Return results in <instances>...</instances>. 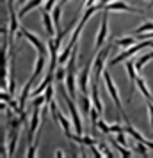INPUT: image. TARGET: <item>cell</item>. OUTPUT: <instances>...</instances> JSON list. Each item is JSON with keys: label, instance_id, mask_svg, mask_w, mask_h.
<instances>
[{"label": "cell", "instance_id": "cell-1", "mask_svg": "<svg viewBox=\"0 0 153 158\" xmlns=\"http://www.w3.org/2000/svg\"><path fill=\"white\" fill-rule=\"evenodd\" d=\"M103 84H105V89H107V93H109L110 100L114 101V105H116L117 112L125 117V121H128V117H126V114H125L123 110V105H121V100H119V93H117V87L116 84H114V80H112V77H110L109 69H103Z\"/></svg>", "mask_w": 153, "mask_h": 158}, {"label": "cell", "instance_id": "cell-2", "mask_svg": "<svg viewBox=\"0 0 153 158\" xmlns=\"http://www.w3.org/2000/svg\"><path fill=\"white\" fill-rule=\"evenodd\" d=\"M110 48H112V43H107V46H103L102 50L96 52V59L93 60V71H95V82H100V77L103 75V66H105V60L110 55Z\"/></svg>", "mask_w": 153, "mask_h": 158}, {"label": "cell", "instance_id": "cell-3", "mask_svg": "<svg viewBox=\"0 0 153 158\" xmlns=\"http://www.w3.org/2000/svg\"><path fill=\"white\" fill-rule=\"evenodd\" d=\"M146 46H151V41H141V43H135V44H132V46H128V50H125L123 53H119L117 57L114 59H110V62L109 66H116L119 64V62H123V60H126V59H130L134 53H137V52H141L142 48H146Z\"/></svg>", "mask_w": 153, "mask_h": 158}, {"label": "cell", "instance_id": "cell-4", "mask_svg": "<svg viewBox=\"0 0 153 158\" xmlns=\"http://www.w3.org/2000/svg\"><path fill=\"white\" fill-rule=\"evenodd\" d=\"M7 9H9V43H15V37L18 36V30H20V23H18V18L20 16L16 15L15 7H13V0H7Z\"/></svg>", "mask_w": 153, "mask_h": 158}, {"label": "cell", "instance_id": "cell-5", "mask_svg": "<svg viewBox=\"0 0 153 158\" xmlns=\"http://www.w3.org/2000/svg\"><path fill=\"white\" fill-rule=\"evenodd\" d=\"M25 37V39H27V41H29L30 44H32V46H34V48H36L37 50V53H43V55H46V48H48V46H46V48H45V44H43V41H41V39H39V37L36 36V34H32V32H30V30H27L25 29V27H20V30H18V37Z\"/></svg>", "mask_w": 153, "mask_h": 158}, {"label": "cell", "instance_id": "cell-6", "mask_svg": "<svg viewBox=\"0 0 153 158\" xmlns=\"http://www.w3.org/2000/svg\"><path fill=\"white\" fill-rule=\"evenodd\" d=\"M103 11H126V13H137V15H144V11L139 7H134V6H130V4H126V2H123V0H112V2H109L105 7H103Z\"/></svg>", "mask_w": 153, "mask_h": 158}, {"label": "cell", "instance_id": "cell-7", "mask_svg": "<svg viewBox=\"0 0 153 158\" xmlns=\"http://www.w3.org/2000/svg\"><path fill=\"white\" fill-rule=\"evenodd\" d=\"M109 34V11H103V18L100 23V30L96 34V44H95V52H98L105 43V37Z\"/></svg>", "mask_w": 153, "mask_h": 158}, {"label": "cell", "instance_id": "cell-8", "mask_svg": "<svg viewBox=\"0 0 153 158\" xmlns=\"http://www.w3.org/2000/svg\"><path fill=\"white\" fill-rule=\"evenodd\" d=\"M91 66H93V60H89L87 64H86V68H84V69L80 71V75H79V87H80V93H82V94H87V93H89L87 84H91V82H89Z\"/></svg>", "mask_w": 153, "mask_h": 158}, {"label": "cell", "instance_id": "cell-9", "mask_svg": "<svg viewBox=\"0 0 153 158\" xmlns=\"http://www.w3.org/2000/svg\"><path fill=\"white\" fill-rule=\"evenodd\" d=\"M41 114H43V110H39V107H34V110H32V121H30V124H29V146L32 144V139H34L36 130L39 128Z\"/></svg>", "mask_w": 153, "mask_h": 158}, {"label": "cell", "instance_id": "cell-10", "mask_svg": "<svg viewBox=\"0 0 153 158\" xmlns=\"http://www.w3.org/2000/svg\"><path fill=\"white\" fill-rule=\"evenodd\" d=\"M41 18H43V25H45V30L50 37H53L57 34V29H55V23H53V18L50 16V11H41Z\"/></svg>", "mask_w": 153, "mask_h": 158}, {"label": "cell", "instance_id": "cell-11", "mask_svg": "<svg viewBox=\"0 0 153 158\" xmlns=\"http://www.w3.org/2000/svg\"><path fill=\"white\" fill-rule=\"evenodd\" d=\"M66 89L73 100H77V75H75V71H66Z\"/></svg>", "mask_w": 153, "mask_h": 158}, {"label": "cell", "instance_id": "cell-12", "mask_svg": "<svg viewBox=\"0 0 153 158\" xmlns=\"http://www.w3.org/2000/svg\"><path fill=\"white\" fill-rule=\"evenodd\" d=\"M126 73H128V78H130V100L132 94H134V89H135V82H137V77H135V62L126 59Z\"/></svg>", "mask_w": 153, "mask_h": 158}, {"label": "cell", "instance_id": "cell-13", "mask_svg": "<svg viewBox=\"0 0 153 158\" xmlns=\"http://www.w3.org/2000/svg\"><path fill=\"white\" fill-rule=\"evenodd\" d=\"M43 4V0H27L25 4L22 6V9L18 11V16L20 18H23V16H27L30 13V11H34V9H37L39 6Z\"/></svg>", "mask_w": 153, "mask_h": 158}, {"label": "cell", "instance_id": "cell-14", "mask_svg": "<svg viewBox=\"0 0 153 158\" xmlns=\"http://www.w3.org/2000/svg\"><path fill=\"white\" fill-rule=\"evenodd\" d=\"M45 62H46V55H43V53H37V60H36V66H34V73H32V77H30V80L34 82V80L43 73V68H45Z\"/></svg>", "mask_w": 153, "mask_h": 158}, {"label": "cell", "instance_id": "cell-15", "mask_svg": "<svg viewBox=\"0 0 153 158\" xmlns=\"http://www.w3.org/2000/svg\"><path fill=\"white\" fill-rule=\"evenodd\" d=\"M61 9H62V2H61V4H55V7L52 9V18H53V23H55L57 34L62 32V30H61Z\"/></svg>", "mask_w": 153, "mask_h": 158}, {"label": "cell", "instance_id": "cell-16", "mask_svg": "<svg viewBox=\"0 0 153 158\" xmlns=\"http://www.w3.org/2000/svg\"><path fill=\"white\" fill-rule=\"evenodd\" d=\"M91 100L93 98H89V94H82L80 96V108H82V114L89 115V112H91Z\"/></svg>", "mask_w": 153, "mask_h": 158}, {"label": "cell", "instance_id": "cell-17", "mask_svg": "<svg viewBox=\"0 0 153 158\" xmlns=\"http://www.w3.org/2000/svg\"><path fill=\"white\" fill-rule=\"evenodd\" d=\"M135 85L139 87V91L144 94V98L146 100H153V96H151V93H150V89L146 87V82H144V78H141V77H137V82H135Z\"/></svg>", "mask_w": 153, "mask_h": 158}, {"label": "cell", "instance_id": "cell-18", "mask_svg": "<svg viewBox=\"0 0 153 158\" xmlns=\"http://www.w3.org/2000/svg\"><path fill=\"white\" fill-rule=\"evenodd\" d=\"M139 39L135 36H128V37H121V39H116V43L119 44V46H123V48H128V46H132V44H135Z\"/></svg>", "mask_w": 153, "mask_h": 158}, {"label": "cell", "instance_id": "cell-19", "mask_svg": "<svg viewBox=\"0 0 153 158\" xmlns=\"http://www.w3.org/2000/svg\"><path fill=\"white\" fill-rule=\"evenodd\" d=\"M112 146L116 148L117 153H121V156H132V151H134V149H128V148H125L123 144H121V142H117L116 139L112 140Z\"/></svg>", "mask_w": 153, "mask_h": 158}, {"label": "cell", "instance_id": "cell-20", "mask_svg": "<svg viewBox=\"0 0 153 158\" xmlns=\"http://www.w3.org/2000/svg\"><path fill=\"white\" fill-rule=\"evenodd\" d=\"M57 121L61 123V126H62V130H64V133H70V131H71V123L68 121V119H66L64 115H62V112H59L57 114Z\"/></svg>", "mask_w": 153, "mask_h": 158}, {"label": "cell", "instance_id": "cell-21", "mask_svg": "<svg viewBox=\"0 0 153 158\" xmlns=\"http://www.w3.org/2000/svg\"><path fill=\"white\" fill-rule=\"evenodd\" d=\"M151 59H153V52H150V53L142 55L141 59H137V60H135V69H137V71H141V69L144 68L146 62H148V60H151Z\"/></svg>", "mask_w": 153, "mask_h": 158}, {"label": "cell", "instance_id": "cell-22", "mask_svg": "<svg viewBox=\"0 0 153 158\" xmlns=\"http://www.w3.org/2000/svg\"><path fill=\"white\" fill-rule=\"evenodd\" d=\"M150 30H153V22H144L141 27H135L132 34L137 36V34H142V32H150Z\"/></svg>", "mask_w": 153, "mask_h": 158}, {"label": "cell", "instance_id": "cell-23", "mask_svg": "<svg viewBox=\"0 0 153 158\" xmlns=\"http://www.w3.org/2000/svg\"><path fill=\"white\" fill-rule=\"evenodd\" d=\"M132 149L135 151V153H139V155H142V156H148V149H150V148H148L144 142H139V140H137L135 146H134Z\"/></svg>", "mask_w": 153, "mask_h": 158}, {"label": "cell", "instance_id": "cell-24", "mask_svg": "<svg viewBox=\"0 0 153 158\" xmlns=\"http://www.w3.org/2000/svg\"><path fill=\"white\" fill-rule=\"evenodd\" d=\"M53 94H55V91H53V84H50V85L46 87V91H45V98H46V103H45V105H50L52 101H53Z\"/></svg>", "mask_w": 153, "mask_h": 158}, {"label": "cell", "instance_id": "cell-25", "mask_svg": "<svg viewBox=\"0 0 153 158\" xmlns=\"http://www.w3.org/2000/svg\"><path fill=\"white\" fill-rule=\"evenodd\" d=\"M96 128L100 130L102 133H112V131H110V124H107V123L102 121V119H98V123H96Z\"/></svg>", "mask_w": 153, "mask_h": 158}, {"label": "cell", "instance_id": "cell-26", "mask_svg": "<svg viewBox=\"0 0 153 158\" xmlns=\"http://www.w3.org/2000/svg\"><path fill=\"white\" fill-rule=\"evenodd\" d=\"M55 82H57V84H62V82H64V66L62 64L55 69Z\"/></svg>", "mask_w": 153, "mask_h": 158}, {"label": "cell", "instance_id": "cell-27", "mask_svg": "<svg viewBox=\"0 0 153 158\" xmlns=\"http://www.w3.org/2000/svg\"><path fill=\"white\" fill-rule=\"evenodd\" d=\"M146 108H148V115H150V123H151V133H153V101L151 100H148Z\"/></svg>", "mask_w": 153, "mask_h": 158}, {"label": "cell", "instance_id": "cell-28", "mask_svg": "<svg viewBox=\"0 0 153 158\" xmlns=\"http://www.w3.org/2000/svg\"><path fill=\"white\" fill-rule=\"evenodd\" d=\"M98 146H100V149H102L103 156H116V153H114V151H110L105 144H98Z\"/></svg>", "mask_w": 153, "mask_h": 158}, {"label": "cell", "instance_id": "cell-29", "mask_svg": "<svg viewBox=\"0 0 153 158\" xmlns=\"http://www.w3.org/2000/svg\"><path fill=\"white\" fill-rule=\"evenodd\" d=\"M110 131H112V133H119V131H125V126H121L119 123H114V124H110Z\"/></svg>", "mask_w": 153, "mask_h": 158}, {"label": "cell", "instance_id": "cell-30", "mask_svg": "<svg viewBox=\"0 0 153 158\" xmlns=\"http://www.w3.org/2000/svg\"><path fill=\"white\" fill-rule=\"evenodd\" d=\"M36 151H37V142H36V146H32V144H30L29 149H27V155H25V156H29V158L36 156Z\"/></svg>", "mask_w": 153, "mask_h": 158}, {"label": "cell", "instance_id": "cell-31", "mask_svg": "<svg viewBox=\"0 0 153 158\" xmlns=\"http://www.w3.org/2000/svg\"><path fill=\"white\" fill-rule=\"evenodd\" d=\"M126 131H119V133H116V140L117 142H121L123 146H126V135H125Z\"/></svg>", "mask_w": 153, "mask_h": 158}, {"label": "cell", "instance_id": "cell-32", "mask_svg": "<svg viewBox=\"0 0 153 158\" xmlns=\"http://www.w3.org/2000/svg\"><path fill=\"white\" fill-rule=\"evenodd\" d=\"M55 2H57V0H46V2H45V11H50L52 13V9L55 7Z\"/></svg>", "mask_w": 153, "mask_h": 158}, {"label": "cell", "instance_id": "cell-33", "mask_svg": "<svg viewBox=\"0 0 153 158\" xmlns=\"http://www.w3.org/2000/svg\"><path fill=\"white\" fill-rule=\"evenodd\" d=\"M82 144H87V146H93V144H96V140H93L91 137H82Z\"/></svg>", "mask_w": 153, "mask_h": 158}, {"label": "cell", "instance_id": "cell-34", "mask_svg": "<svg viewBox=\"0 0 153 158\" xmlns=\"http://www.w3.org/2000/svg\"><path fill=\"white\" fill-rule=\"evenodd\" d=\"M53 156L61 158V156H64V153H62V151H61V149H57V151H55V155H53Z\"/></svg>", "mask_w": 153, "mask_h": 158}, {"label": "cell", "instance_id": "cell-35", "mask_svg": "<svg viewBox=\"0 0 153 158\" xmlns=\"http://www.w3.org/2000/svg\"><path fill=\"white\" fill-rule=\"evenodd\" d=\"M109 2H112V0H100V4H102L103 7H105V6H107V4H109Z\"/></svg>", "mask_w": 153, "mask_h": 158}, {"label": "cell", "instance_id": "cell-36", "mask_svg": "<svg viewBox=\"0 0 153 158\" xmlns=\"http://www.w3.org/2000/svg\"><path fill=\"white\" fill-rule=\"evenodd\" d=\"M61 2H62V4H66V2H70V0H61Z\"/></svg>", "mask_w": 153, "mask_h": 158}, {"label": "cell", "instance_id": "cell-37", "mask_svg": "<svg viewBox=\"0 0 153 158\" xmlns=\"http://www.w3.org/2000/svg\"><path fill=\"white\" fill-rule=\"evenodd\" d=\"M20 2H27V0H20Z\"/></svg>", "mask_w": 153, "mask_h": 158}, {"label": "cell", "instance_id": "cell-38", "mask_svg": "<svg viewBox=\"0 0 153 158\" xmlns=\"http://www.w3.org/2000/svg\"><path fill=\"white\" fill-rule=\"evenodd\" d=\"M151 48H153V41H151Z\"/></svg>", "mask_w": 153, "mask_h": 158}]
</instances>
